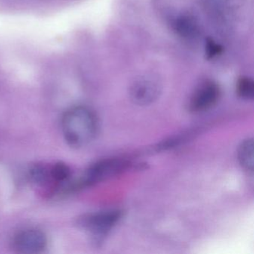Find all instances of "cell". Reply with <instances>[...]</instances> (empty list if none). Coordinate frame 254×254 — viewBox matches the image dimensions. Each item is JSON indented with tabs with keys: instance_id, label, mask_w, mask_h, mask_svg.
<instances>
[{
	"instance_id": "3957f363",
	"label": "cell",
	"mask_w": 254,
	"mask_h": 254,
	"mask_svg": "<svg viewBox=\"0 0 254 254\" xmlns=\"http://www.w3.org/2000/svg\"><path fill=\"white\" fill-rule=\"evenodd\" d=\"M119 210H108L86 215L81 224L93 236L96 242H101L121 218Z\"/></svg>"
},
{
	"instance_id": "277c9868",
	"label": "cell",
	"mask_w": 254,
	"mask_h": 254,
	"mask_svg": "<svg viewBox=\"0 0 254 254\" xmlns=\"http://www.w3.org/2000/svg\"><path fill=\"white\" fill-rule=\"evenodd\" d=\"M220 96L221 90L218 84L212 80H204L191 94L189 100V110L194 113L207 111L216 105Z\"/></svg>"
},
{
	"instance_id": "8fae6325",
	"label": "cell",
	"mask_w": 254,
	"mask_h": 254,
	"mask_svg": "<svg viewBox=\"0 0 254 254\" xmlns=\"http://www.w3.org/2000/svg\"><path fill=\"white\" fill-rule=\"evenodd\" d=\"M223 47L212 38H208L205 43V56L207 60L214 59L222 53Z\"/></svg>"
},
{
	"instance_id": "30bf717a",
	"label": "cell",
	"mask_w": 254,
	"mask_h": 254,
	"mask_svg": "<svg viewBox=\"0 0 254 254\" xmlns=\"http://www.w3.org/2000/svg\"><path fill=\"white\" fill-rule=\"evenodd\" d=\"M236 93L239 97L246 100L253 99L254 95V83L251 78L242 76L236 83Z\"/></svg>"
},
{
	"instance_id": "52a82bcc",
	"label": "cell",
	"mask_w": 254,
	"mask_h": 254,
	"mask_svg": "<svg viewBox=\"0 0 254 254\" xmlns=\"http://www.w3.org/2000/svg\"><path fill=\"white\" fill-rule=\"evenodd\" d=\"M175 32L184 39H194L198 35L199 27L197 20L190 15L177 17L173 23Z\"/></svg>"
},
{
	"instance_id": "5b68a950",
	"label": "cell",
	"mask_w": 254,
	"mask_h": 254,
	"mask_svg": "<svg viewBox=\"0 0 254 254\" xmlns=\"http://www.w3.org/2000/svg\"><path fill=\"white\" fill-rule=\"evenodd\" d=\"M161 92V85L152 75H143L136 78L130 87L132 101L138 105H148L157 100Z\"/></svg>"
},
{
	"instance_id": "6da1fadb",
	"label": "cell",
	"mask_w": 254,
	"mask_h": 254,
	"mask_svg": "<svg viewBox=\"0 0 254 254\" xmlns=\"http://www.w3.org/2000/svg\"><path fill=\"white\" fill-rule=\"evenodd\" d=\"M62 127L66 142L71 146L78 148L94 139L97 132V120L88 108L74 107L63 116Z\"/></svg>"
},
{
	"instance_id": "7a4b0ae2",
	"label": "cell",
	"mask_w": 254,
	"mask_h": 254,
	"mask_svg": "<svg viewBox=\"0 0 254 254\" xmlns=\"http://www.w3.org/2000/svg\"><path fill=\"white\" fill-rule=\"evenodd\" d=\"M130 163L120 159H107L90 166L78 182L72 184V188H82L93 185L104 180L111 178L126 170Z\"/></svg>"
},
{
	"instance_id": "9c48e42d",
	"label": "cell",
	"mask_w": 254,
	"mask_h": 254,
	"mask_svg": "<svg viewBox=\"0 0 254 254\" xmlns=\"http://www.w3.org/2000/svg\"><path fill=\"white\" fill-rule=\"evenodd\" d=\"M50 172V181L59 186H65L70 181L71 170L67 165L64 163H58L49 168Z\"/></svg>"
},
{
	"instance_id": "8992f818",
	"label": "cell",
	"mask_w": 254,
	"mask_h": 254,
	"mask_svg": "<svg viewBox=\"0 0 254 254\" xmlns=\"http://www.w3.org/2000/svg\"><path fill=\"white\" fill-rule=\"evenodd\" d=\"M47 245L45 233L35 228L20 230L13 239V247L21 254H38L45 249Z\"/></svg>"
},
{
	"instance_id": "ba28073f",
	"label": "cell",
	"mask_w": 254,
	"mask_h": 254,
	"mask_svg": "<svg viewBox=\"0 0 254 254\" xmlns=\"http://www.w3.org/2000/svg\"><path fill=\"white\" fill-rule=\"evenodd\" d=\"M238 160L242 167L246 171L254 170V140L247 139L239 145L238 148Z\"/></svg>"
}]
</instances>
